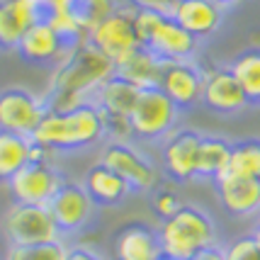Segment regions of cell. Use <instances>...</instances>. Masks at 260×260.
Returning a JSON list of instances; mask_svg holds the SVG:
<instances>
[{"label":"cell","instance_id":"1","mask_svg":"<svg viewBox=\"0 0 260 260\" xmlns=\"http://www.w3.org/2000/svg\"><path fill=\"white\" fill-rule=\"evenodd\" d=\"M114 73L117 66L102 56L88 39L76 42L51 71L49 90L44 95L46 107L54 112H68L80 105H90L95 102L98 88Z\"/></svg>","mask_w":260,"mask_h":260},{"label":"cell","instance_id":"2","mask_svg":"<svg viewBox=\"0 0 260 260\" xmlns=\"http://www.w3.org/2000/svg\"><path fill=\"white\" fill-rule=\"evenodd\" d=\"M32 141L54 151L56 156L92 148L107 141L105 114L95 102L80 105V107L68 110V112L49 110L42 119V124L37 126V132L32 134Z\"/></svg>","mask_w":260,"mask_h":260},{"label":"cell","instance_id":"3","mask_svg":"<svg viewBox=\"0 0 260 260\" xmlns=\"http://www.w3.org/2000/svg\"><path fill=\"white\" fill-rule=\"evenodd\" d=\"M158 241L163 258L170 260H190L200 250L219 246V231L212 214L197 207L185 204L180 212L158 224Z\"/></svg>","mask_w":260,"mask_h":260},{"label":"cell","instance_id":"4","mask_svg":"<svg viewBox=\"0 0 260 260\" xmlns=\"http://www.w3.org/2000/svg\"><path fill=\"white\" fill-rule=\"evenodd\" d=\"M134 27L141 46L166 63L197 61L200 56L202 42H197L190 32H185L170 15L153 10H134Z\"/></svg>","mask_w":260,"mask_h":260},{"label":"cell","instance_id":"5","mask_svg":"<svg viewBox=\"0 0 260 260\" xmlns=\"http://www.w3.org/2000/svg\"><path fill=\"white\" fill-rule=\"evenodd\" d=\"M0 229L10 246H39L63 241L49 207L39 204L12 202L0 216Z\"/></svg>","mask_w":260,"mask_h":260},{"label":"cell","instance_id":"6","mask_svg":"<svg viewBox=\"0 0 260 260\" xmlns=\"http://www.w3.org/2000/svg\"><path fill=\"white\" fill-rule=\"evenodd\" d=\"M129 119H132L134 141L158 144L178 129L180 110L173 105V100L160 88H148V90L139 92Z\"/></svg>","mask_w":260,"mask_h":260},{"label":"cell","instance_id":"7","mask_svg":"<svg viewBox=\"0 0 260 260\" xmlns=\"http://www.w3.org/2000/svg\"><path fill=\"white\" fill-rule=\"evenodd\" d=\"M100 163L122 175L132 192H153L160 185V168L134 141H105L100 146Z\"/></svg>","mask_w":260,"mask_h":260},{"label":"cell","instance_id":"8","mask_svg":"<svg viewBox=\"0 0 260 260\" xmlns=\"http://www.w3.org/2000/svg\"><path fill=\"white\" fill-rule=\"evenodd\" d=\"M88 42L105 58H110L114 66L124 63L134 51L141 49V42H139V34L134 27V10L129 5H122L119 10L107 15L102 22H98L88 32Z\"/></svg>","mask_w":260,"mask_h":260},{"label":"cell","instance_id":"9","mask_svg":"<svg viewBox=\"0 0 260 260\" xmlns=\"http://www.w3.org/2000/svg\"><path fill=\"white\" fill-rule=\"evenodd\" d=\"M46 112L49 107H46L44 95H37L20 85H10L0 90V129L3 132L32 139Z\"/></svg>","mask_w":260,"mask_h":260},{"label":"cell","instance_id":"10","mask_svg":"<svg viewBox=\"0 0 260 260\" xmlns=\"http://www.w3.org/2000/svg\"><path fill=\"white\" fill-rule=\"evenodd\" d=\"M46 207H49V212H51L63 238L76 236L83 229H88L95 221V214L100 209L98 204L92 202L90 194L85 192L83 182H73V180L63 182Z\"/></svg>","mask_w":260,"mask_h":260},{"label":"cell","instance_id":"11","mask_svg":"<svg viewBox=\"0 0 260 260\" xmlns=\"http://www.w3.org/2000/svg\"><path fill=\"white\" fill-rule=\"evenodd\" d=\"M202 136L204 134H200L197 129L178 126L173 134L163 139V144H160V168L173 182L185 185V182L194 180Z\"/></svg>","mask_w":260,"mask_h":260},{"label":"cell","instance_id":"12","mask_svg":"<svg viewBox=\"0 0 260 260\" xmlns=\"http://www.w3.org/2000/svg\"><path fill=\"white\" fill-rule=\"evenodd\" d=\"M63 182H66V175L61 173L56 163H27L8 182V192L12 202L46 207Z\"/></svg>","mask_w":260,"mask_h":260},{"label":"cell","instance_id":"13","mask_svg":"<svg viewBox=\"0 0 260 260\" xmlns=\"http://www.w3.org/2000/svg\"><path fill=\"white\" fill-rule=\"evenodd\" d=\"M204 68V90L202 105L216 114H238L248 110L250 102L243 88L238 85L231 68L224 66H202Z\"/></svg>","mask_w":260,"mask_h":260},{"label":"cell","instance_id":"14","mask_svg":"<svg viewBox=\"0 0 260 260\" xmlns=\"http://www.w3.org/2000/svg\"><path fill=\"white\" fill-rule=\"evenodd\" d=\"M160 90L168 95L173 105L185 112L202 105L204 90V68L197 61H175L163 66L160 76Z\"/></svg>","mask_w":260,"mask_h":260},{"label":"cell","instance_id":"15","mask_svg":"<svg viewBox=\"0 0 260 260\" xmlns=\"http://www.w3.org/2000/svg\"><path fill=\"white\" fill-rule=\"evenodd\" d=\"M68 46H71V42H66L46 20H39L22 37V42L17 46V54H20L22 61L32 63V66L54 68L61 58L66 56Z\"/></svg>","mask_w":260,"mask_h":260},{"label":"cell","instance_id":"16","mask_svg":"<svg viewBox=\"0 0 260 260\" xmlns=\"http://www.w3.org/2000/svg\"><path fill=\"white\" fill-rule=\"evenodd\" d=\"M224 8L214 0H178L170 17L180 24L185 32H190L197 42L214 37L224 22Z\"/></svg>","mask_w":260,"mask_h":260},{"label":"cell","instance_id":"17","mask_svg":"<svg viewBox=\"0 0 260 260\" xmlns=\"http://www.w3.org/2000/svg\"><path fill=\"white\" fill-rule=\"evenodd\" d=\"M214 190L221 207L231 216H260V180H246L224 173L214 180Z\"/></svg>","mask_w":260,"mask_h":260},{"label":"cell","instance_id":"18","mask_svg":"<svg viewBox=\"0 0 260 260\" xmlns=\"http://www.w3.org/2000/svg\"><path fill=\"white\" fill-rule=\"evenodd\" d=\"M42 20L32 0H0V49L17 51L22 37Z\"/></svg>","mask_w":260,"mask_h":260},{"label":"cell","instance_id":"19","mask_svg":"<svg viewBox=\"0 0 260 260\" xmlns=\"http://www.w3.org/2000/svg\"><path fill=\"white\" fill-rule=\"evenodd\" d=\"M158 231L148 224H126L114 236V260H158Z\"/></svg>","mask_w":260,"mask_h":260},{"label":"cell","instance_id":"20","mask_svg":"<svg viewBox=\"0 0 260 260\" xmlns=\"http://www.w3.org/2000/svg\"><path fill=\"white\" fill-rule=\"evenodd\" d=\"M83 187L92 197L98 207H119L132 194V187L126 185L122 175H117L105 163H92L83 175Z\"/></svg>","mask_w":260,"mask_h":260},{"label":"cell","instance_id":"21","mask_svg":"<svg viewBox=\"0 0 260 260\" xmlns=\"http://www.w3.org/2000/svg\"><path fill=\"white\" fill-rule=\"evenodd\" d=\"M139 88L129 80L114 73L110 80H105L95 92V105L102 110L105 117H132V110L139 98Z\"/></svg>","mask_w":260,"mask_h":260},{"label":"cell","instance_id":"22","mask_svg":"<svg viewBox=\"0 0 260 260\" xmlns=\"http://www.w3.org/2000/svg\"><path fill=\"white\" fill-rule=\"evenodd\" d=\"M231 146L234 141L219 134H204L200 156H197V170H194V180L214 182L219 175H224L231 160Z\"/></svg>","mask_w":260,"mask_h":260},{"label":"cell","instance_id":"23","mask_svg":"<svg viewBox=\"0 0 260 260\" xmlns=\"http://www.w3.org/2000/svg\"><path fill=\"white\" fill-rule=\"evenodd\" d=\"M163 66L166 61H160L156 54H151L148 49H139L124 63L117 66V76H122L129 80L132 85H136L139 90H148V88H158L160 76H163Z\"/></svg>","mask_w":260,"mask_h":260},{"label":"cell","instance_id":"24","mask_svg":"<svg viewBox=\"0 0 260 260\" xmlns=\"http://www.w3.org/2000/svg\"><path fill=\"white\" fill-rule=\"evenodd\" d=\"M29 156H32L29 136L0 129V185H8L29 163Z\"/></svg>","mask_w":260,"mask_h":260},{"label":"cell","instance_id":"25","mask_svg":"<svg viewBox=\"0 0 260 260\" xmlns=\"http://www.w3.org/2000/svg\"><path fill=\"white\" fill-rule=\"evenodd\" d=\"M226 66L243 88L250 107H260V46H248L238 51Z\"/></svg>","mask_w":260,"mask_h":260},{"label":"cell","instance_id":"26","mask_svg":"<svg viewBox=\"0 0 260 260\" xmlns=\"http://www.w3.org/2000/svg\"><path fill=\"white\" fill-rule=\"evenodd\" d=\"M229 175L246 178V180H260V139L248 136L238 139L231 146V160H229Z\"/></svg>","mask_w":260,"mask_h":260},{"label":"cell","instance_id":"27","mask_svg":"<svg viewBox=\"0 0 260 260\" xmlns=\"http://www.w3.org/2000/svg\"><path fill=\"white\" fill-rule=\"evenodd\" d=\"M124 5V0H76L73 5H66L71 8L73 17L78 20V24L85 32V39H88V32L98 22H102L107 15H112L114 10H119Z\"/></svg>","mask_w":260,"mask_h":260},{"label":"cell","instance_id":"28","mask_svg":"<svg viewBox=\"0 0 260 260\" xmlns=\"http://www.w3.org/2000/svg\"><path fill=\"white\" fill-rule=\"evenodd\" d=\"M68 246L63 241L39 243V246H10L5 260H66Z\"/></svg>","mask_w":260,"mask_h":260},{"label":"cell","instance_id":"29","mask_svg":"<svg viewBox=\"0 0 260 260\" xmlns=\"http://www.w3.org/2000/svg\"><path fill=\"white\" fill-rule=\"evenodd\" d=\"M185 200H182V194L168 185V182H160L158 187L151 192V212L158 216L160 221L163 219H170V216H175L180 212L182 207H185Z\"/></svg>","mask_w":260,"mask_h":260},{"label":"cell","instance_id":"30","mask_svg":"<svg viewBox=\"0 0 260 260\" xmlns=\"http://www.w3.org/2000/svg\"><path fill=\"white\" fill-rule=\"evenodd\" d=\"M224 258L226 260H260L258 241L250 236H238L231 243L224 246Z\"/></svg>","mask_w":260,"mask_h":260},{"label":"cell","instance_id":"31","mask_svg":"<svg viewBox=\"0 0 260 260\" xmlns=\"http://www.w3.org/2000/svg\"><path fill=\"white\" fill-rule=\"evenodd\" d=\"M178 0H124V5H129L132 10H153L170 15Z\"/></svg>","mask_w":260,"mask_h":260},{"label":"cell","instance_id":"32","mask_svg":"<svg viewBox=\"0 0 260 260\" xmlns=\"http://www.w3.org/2000/svg\"><path fill=\"white\" fill-rule=\"evenodd\" d=\"M66 260H107L100 250L90 248V246H68V255Z\"/></svg>","mask_w":260,"mask_h":260},{"label":"cell","instance_id":"33","mask_svg":"<svg viewBox=\"0 0 260 260\" xmlns=\"http://www.w3.org/2000/svg\"><path fill=\"white\" fill-rule=\"evenodd\" d=\"M190 260H226V258H224V248H221V246H212V248L200 250V253Z\"/></svg>","mask_w":260,"mask_h":260},{"label":"cell","instance_id":"34","mask_svg":"<svg viewBox=\"0 0 260 260\" xmlns=\"http://www.w3.org/2000/svg\"><path fill=\"white\" fill-rule=\"evenodd\" d=\"M214 3H216V5H221L224 10H229V8H234V5H238L241 0H214Z\"/></svg>","mask_w":260,"mask_h":260},{"label":"cell","instance_id":"35","mask_svg":"<svg viewBox=\"0 0 260 260\" xmlns=\"http://www.w3.org/2000/svg\"><path fill=\"white\" fill-rule=\"evenodd\" d=\"M250 236L258 241V246H260V216H258V221H255V226H253V231H250Z\"/></svg>","mask_w":260,"mask_h":260},{"label":"cell","instance_id":"36","mask_svg":"<svg viewBox=\"0 0 260 260\" xmlns=\"http://www.w3.org/2000/svg\"><path fill=\"white\" fill-rule=\"evenodd\" d=\"M76 0H58V5H73Z\"/></svg>","mask_w":260,"mask_h":260},{"label":"cell","instance_id":"37","mask_svg":"<svg viewBox=\"0 0 260 260\" xmlns=\"http://www.w3.org/2000/svg\"><path fill=\"white\" fill-rule=\"evenodd\" d=\"M158 260H170V258H163V255H160V258H158Z\"/></svg>","mask_w":260,"mask_h":260}]
</instances>
